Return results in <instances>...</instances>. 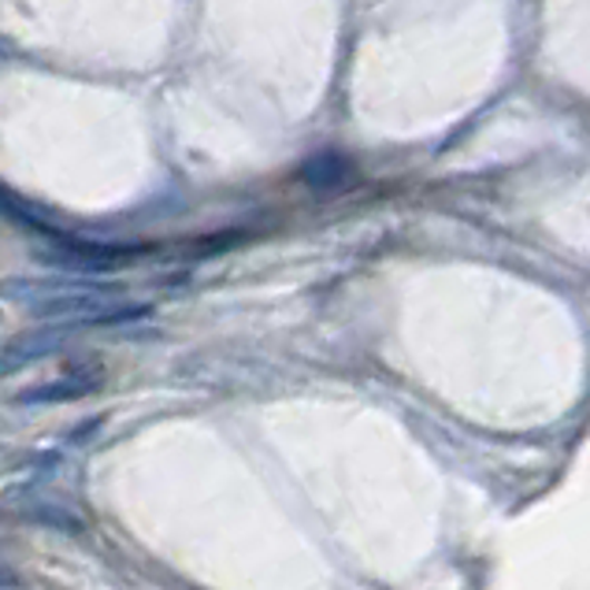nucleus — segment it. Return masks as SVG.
<instances>
[{
	"instance_id": "1",
	"label": "nucleus",
	"mask_w": 590,
	"mask_h": 590,
	"mask_svg": "<svg viewBox=\"0 0 590 590\" xmlns=\"http://www.w3.org/2000/svg\"><path fill=\"white\" fill-rule=\"evenodd\" d=\"M127 294L122 283H97V278H4L0 297L19 301L38 316H100V312H116V297Z\"/></svg>"
},
{
	"instance_id": "5",
	"label": "nucleus",
	"mask_w": 590,
	"mask_h": 590,
	"mask_svg": "<svg viewBox=\"0 0 590 590\" xmlns=\"http://www.w3.org/2000/svg\"><path fill=\"white\" fill-rule=\"evenodd\" d=\"M16 367H22V361H16V356H11V353H0V378L11 375V372H16Z\"/></svg>"
},
{
	"instance_id": "2",
	"label": "nucleus",
	"mask_w": 590,
	"mask_h": 590,
	"mask_svg": "<svg viewBox=\"0 0 590 590\" xmlns=\"http://www.w3.org/2000/svg\"><path fill=\"white\" fill-rule=\"evenodd\" d=\"M97 390V375H71V378H56V383H41L22 390L19 401L22 405H60V401H78Z\"/></svg>"
},
{
	"instance_id": "4",
	"label": "nucleus",
	"mask_w": 590,
	"mask_h": 590,
	"mask_svg": "<svg viewBox=\"0 0 590 590\" xmlns=\"http://www.w3.org/2000/svg\"><path fill=\"white\" fill-rule=\"evenodd\" d=\"M30 520H38V523H52V528H60V531H71V534H82V520H75L67 509H56V505H33L27 512Z\"/></svg>"
},
{
	"instance_id": "3",
	"label": "nucleus",
	"mask_w": 590,
	"mask_h": 590,
	"mask_svg": "<svg viewBox=\"0 0 590 590\" xmlns=\"http://www.w3.org/2000/svg\"><path fill=\"white\" fill-rule=\"evenodd\" d=\"M301 178H305L312 189H342L353 178V164L338 153H316L305 167H301Z\"/></svg>"
}]
</instances>
